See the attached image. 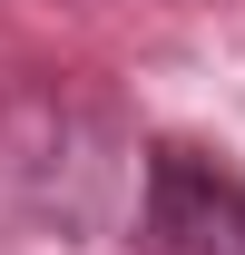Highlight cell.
I'll return each instance as SVG.
<instances>
[{
  "instance_id": "cell-1",
  "label": "cell",
  "mask_w": 245,
  "mask_h": 255,
  "mask_svg": "<svg viewBox=\"0 0 245 255\" xmlns=\"http://www.w3.org/2000/svg\"><path fill=\"white\" fill-rule=\"evenodd\" d=\"M147 255H245V177L196 157V147H147V206H137Z\"/></svg>"
}]
</instances>
